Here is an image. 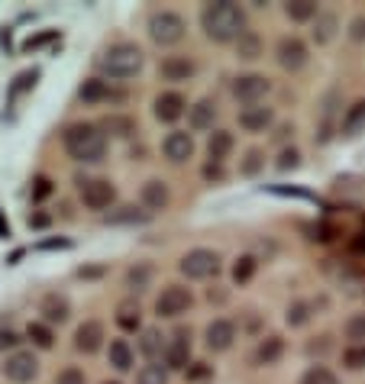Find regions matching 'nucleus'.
Wrapping results in <instances>:
<instances>
[{
	"label": "nucleus",
	"mask_w": 365,
	"mask_h": 384,
	"mask_svg": "<svg viewBox=\"0 0 365 384\" xmlns=\"http://www.w3.org/2000/svg\"><path fill=\"white\" fill-rule=\"evenodd\" d=\"M201 26L214 42H236L246 33V17L236 3L217 0V3H207L201 10Z\"/></svg>",
	"instance_id": "obj_1"
},
{
	"label": "nucleus",
	"mask_w": 365,
	"mask_h": 384,
	"mask_svg": "<svg viewBox=\"0 0 365 384\" xmlns=\"http://www.w3.org/2000/svg\"><path fill=\"white\" fill-rule=\"evenodd\" d=\"M65 149L75 162H101L103 152H107V139L91 123H75L65 132Z\"/></svg>",
	"instance_id": "obj_2"
},
{
	"label": "nucleus",
	"mask_w": 365,
	"mask_h": 384,
	"mask_svg": "<svg viewBox=\"0 0 365 384\" xmlns=\"http://www.w3.org/2000/svg\"><path fill=\"white\" fill-rule=\"evenodd\" d=\"M142 62H146V58H142V49L133 46V42H117V46H110L101 58H97L101 71H103V75H110V78H133V75H139Z\"/></svg>",
	"instance_id": "obj_3"
},
{
	"label": "nucleus",
	"mask_w": 365,
	"mask_h": 384,
	"mask_svg": "<svg viewBox=\"0 0 365 384\" xmlns=\"http://www.w3.org/2000/svg\"><path fill=\"white\" fill-rule=\"evenodd\" d=\"M185 19L178 13H171V10H159V13H152L149 17V36L152 42H159V46H175L185 39Z\"/></svg>",
	"instance_id": "obj_4"
},
{
	"label": "nucleus",
	"mask_w": 365,
	"mask_h": 384,
	"mask_svg": "<svg viewBox=\"0 0 365 384\" xmlns=\"http://www.w3.org/2000/svg\"><path fill=\"white\" fill-rule=\"evenodd\" d=\"M178 268H181V274L201 281V278H210V274L220 272V255L210 252V249H191V252L181 259Z\"/></svg>",
	"instance_id": "obj_5"
},
{
	"label": "nucleus",
	"mask_w": 365,
	"mask_h": 384,
	"mask_svg": "<svg viewBox=\"0 0 365 384\" xmlns=\"http://www.w3.org/2000/svg\"><path fill=\"white\" fill-rule=\"evenodd\" d=\"M191 304H194L191 290L178 288V284H169V288L159 294V300H155V313H159V317H181V313L191 310Z\"/></svg>",
	"instance_id": "obj_6"
},
{
	"label": "nucleus",
	"mask_w": 365,
	"mask_h": 384,
	"mask_svg": "<svg viewBox=\"0 0 365 384\" xmlns=\"http://www.w3.org/2000/svg\"><path fill=\"white\" fill-rule=\"evenodd\" d=\"M269 91H272V85H269V78H265V75H239L233 81V97H236V101H243L246 107L259 103Z\"/></svg>",
	"instance_id": "obj_7"
},
{
	"label": "nucleus",
	"mask_w": 365,
	"mask_h": 384,
	"mask_svg": "<svg viewBox=\"0 0 365 384\" xmlns=\"http://www.w3.org/2000/svg\"><path fill=\"white\" fill-rule=\"evenodd\" d=\"M81 200H85L87 210H107V207L117 200V188L103 178L81 181Z\"/></svg>",
	"instance_id": "obj_8"
},
{
	"label": "nucleus",
	"mask_w": 365,
	"mask_h": 384,
	"mask_svg": "<svg viewBox=\"0 0 365 384\" xmlns=\"http://www.w3.org/2000/svg\"><path fill=\"white\" fill-rule=\"evenodd\" d=\"M275 55H278V65L285 71H300V68L307 65V46L300 42L298 36H285L275 49Z\"/></svg>",
	"instance_id": "obj_9"
},
{
	"label": "nucleus",
	"mask_w": 365,
	"mask_h": 384,
	"mask_svg": "<svg viewBox=\"0 0 365 384\" xmlns=\"http://www.w3.org/2000/svg\"><path fill=\"white\" fill-rule=\"evenodd\" d=\"M39 372V362L33 352H13V356L7 358V365H3V375L10 378V381H17V384H26L33 381Z\"/></svg>",
	"instance_id": "obj_10"
},
{
	"label": "nucleus",
	"mask_w": 365,
	"mask_h": 384,
	"mask_svg": "<svg viewBox=\"0 0 365 384\" xmlns=\"http://www.w3.org/2000/svg\"><path fill=\"white\" fill-rule=\"evenodd\" d=\"M162 152H165V159L181 165L194 155V139H191V132H169L165 139H162Z\"/></svg>",
	"instance_id": "obj_11"
},
{
	"label": "nucleus",
	"mask_w": 365,
	"mask_h": 384,
	"mask_svg": "<svg viewBox=\"0 0 365 384\" xmlns=\"http://www.w3.org/2000/svg\"><path fill=\"white\" fill-rule=\"evenodd\" d=\"M101 346H103V326L97 320H85V323L75 329V349L91 356V352H97Z\"/></svg>",
	"instance_id": "obj_12"
},
{
	"label": "nucleus",
	"mask_w": 365,
	"mask_h": 384,
	"mask_svg": "<svg viewBox=\"0 0 365 384\" xmlns=\"http://www.w3.org/2000/svg\"><path fill=\"white\" fill-rule=\"evenodd\" d=\"M204 339H207V349H214V352H226V349L233 346V339H236V326L230 323V320H214V323L207 326Z\"/></svg>",
	"instance_id": "obj_13"
},
{
	"label": "nucleus",
	"mask_w": 365,
	"mask_h": 384,
	"mask_svg": "<svg viewBox=\"0 0 365 384\" xmlns=\"http://www.w3.org/2000/svg\"><path fill=\"white\" fill-rule=\"evenodd\" d=\"M187 103L181 94H175V91H165V94L155 97V116H159L162 123H175L178 116H185Z\"/></svg>",
	"instance_id": "obj_14"
},
{
	"label": "nucleus",
	"mask_w": 365,
	"mask_h": 384,
	"mask_svg": "<svg viewBox=\"0 0 365 384\" xmlns=\"http://www.w3.org/2000/svg\"><path fill=\"white\" fill-rule=\"evenodd\" d=\"M272 120H275L272 107H262V103H253V107H243V110H239V126L249 132H262Z\"/></svg>",
	"instance_id": "obj_15"
},
{
	"label": "nucleus",
	"mask_w": 365,
	"mask_h": 384,
	"mask_svg": "<svg viewBox=\"0 0 365 384\" xmlns=\"http://www.w3.org/2000/svg\"><path fill=\"white\" fill-rule=\"evenodd\" d=\"M159 71L165 81H187V78L194 75V62L187 55H165Z\"/></svg>",
	"instance_id": "obj_16"
},
{
	"label": "nucleus",
	"mask_w": 365,
	"mask_h": 384,
	"mask_svg": "<svg viewBox=\"0 0 365 384\" xmlns=\"http://www.w3.org/2000/svg\"><path fill=\"white\" fill-rule=\"evenodd\" d=\"M169 200H171V191H169V184H165V181L152 178V181H146V184H142V204L149 207V210H165V207H169Z\"/></svg>",
	"instance_id": "obj_17"
},
{
	"label": "nucleus",
	"mask_w": 365,
	"mask_h": 384,
	"mask_svg": "<svg viewBox=\"0 0 365 384\" xmlns=\"http://www.w3.org/2000/svg\"><path fill=\"white\" fill-rule=\"evenodd\" d=\"M281 352H285V339L281 336H265L259 346H255L253 352V362L255 365H275L281 358Z\"/></svg>",
	"instance_id": "obj_18"
},
{
	"label": "nucleus",
	"mask_w": 365,
	"mask_h": 384,
	"mask_svg": "<svg viewBox=\"0 0 365 384\" xmlns=\"http://www.w3.org/2000/svg\"><path fill=\"white\" fill-rule=\"evenodd\" d=\"M207 152H210V162H220V165H223V159L233 152V132H226V130L210 132V139H207Z\"/></svg>",
	"instance_id": "obj_19"
},
{
	"label": "nucleus",
	"mask_w": 365,
	"mask_h": 384,
	"mask_svg": "<svg viewBox=\"0 0 365 384\" xmlns=\"http://www.w3.org/2000/svg\"><path fill=\"white\" fill-rule=\"evenodd\" d=\"M217 120V103L210 101V97H204V101H197L194 107H191V126L194 130H210Z\"/></svg>",
	"instance_id": "obj_20"
},
{
	"label": "nucleus",
	"mask_w": 365,
	"mask_h": 384,
	"mask_svg": "<svg viewBox=\"0 0 365 384\" xmlns=\"http://www.w3.org/2000/svg\"><path fill=\"white\" fill-rule=\"evenodd\" d=\"M42 317L49 323H65L68 320V300L62 294H46L42 297Z\"/></svg>",
	"instance_id": "obj_21"
},
{
	"label": "nucleus",
	"mask_w": 365,
	"mask_h": 384,
	"mask_svg": "<svg viewBox=\"0 0 365 384\" xmlns=\"http://www.w3.org/2000/svg\"><path fill=\"white\" fill-rule=\"evenodd\" d=\"M117 323H120V329H126V333H136L142 323L139 304H136V300H123L120 307H117Z\"/></svg>",
	"instance_id": "obj_22"
},
{
	"label": "nucleus",
	"mask_w": 365,
	"mask_h": 384,
	"mask_svg": "<svg viewBox=\"0 0 365 384\" xmlns=\"http://www.w3.org/2000/svg\"><path fill=\"white\" fill-rule=\"evenodd\" d=\"M187 358H191V342H187L185 333H178L165 352V362H169V368H187Z\"/></svg>",
	"instance_id": "obj_23"
},
{
	"label": "nucleus",
	"mask_w": 365,
	"mask_h": 384,
	"mask_svg": "<svg viewBox=\"0 0 365 384\" xmlns=\"http://www.w3.org/2000/svg\"><path fill=\"white\" fill-rule=\"evenodd\" d=\"M236 55H239V58H246V62H253V58H259V55H262V39L255 36L253 29H246L243 36L236 39Z\"/></svg>",
	"instance_id": "obj_24"
},
{
	"label": "nucleus",
	"mask_w": 365,
	"mask_h": 384,
	"mask_svg": "<svg viewBox=\"0 0 365 384\" xmlns=\"http://www.w3.org/2000/svg\"><path fill=\"white\" fill-rule=\"evenodd\" d=\"M285 13H288L294 23H307V19H317V3L314 0H291V3H285Z\"/></svg>",
	"instance_id": "obj_25"
},
{
	"label": "nucleus",
	"mask_w": 365,
	"mask_h": 384,
	"mask_svg": "<svg viewBox=\"0 0 365 384\" xmlns=\"http://www.w3.org/2000/svg\"><path fill=\"white\" fill-rule=\"evenodd\" d=\"M110 365L117 368V372H126V368L133 365V349L123 342V339H113L110 342Z\"/></svg>",
	"instance_id": "obj_26"
},
{
	"label": "nucleus",
	"mask_w": 365,
	"mask_h": 384,
	"mask_svg": "<svg viewBox=\"0 0 365 384\" xmlns=\"http://www.w3.org/2000/svg\"><path fill=\"white\" fill-rule=\"evenodd\" d=\"M139 349H142V356H149V358H159L162 352H169L165 349V342H162V333L159 329H146L139 339Z\"/></svg>",
	"instance_id": "obj_27"
},
{
	"label": "nucleus",
	"mask_w": 365,
	"mask_h": 384,
	"mask_svg": "<svg viewBox=\"0 0 365 384\" xmlns=\"http://www.w3.org/2000/svg\"><path fill=\"white\" fill-rule=\"evenodd\" d=\"M362 123H365V101H356L346 110V116H343V132H346V136H353V132L362 130Z\"/></svg>",
	"instance_id": "obj_28"
},
{
	"label": "nucleus",
	"mask_w": 365,
	"mask_h": 384,
	"mask_svg": "<svg viewBox=\"0 0 365 384\" xmlns=\"http://www.w3.org/2000/svg\"><path fill=\"white\" fill-rule=\"evenodd\" d=\"M333 36H337V17H333V13H320L317 23H314V39L323 46V42H330Z\"/></svg>",
	"instance_id": "obj_29"
},
{
	"label": "nucleus",
	"mask_w": 365,
	"mask_h": 384,
	"mask_svg": "<svg viewBox=\"0 0 365 384\" xmlns=\"http://www.w3.org/2000/svg\"><path fill=\"white\" fill-rule=\"evenodd\" d=\"M78 97H81L85 103H101V101L110 97V87L103 85V81H85L81 91H78Z\"/></svg>",
	"instance_id": "obj_30"
},
{
	"label": "nucleus",
	"mask_w": 365,
	"mask_h": 384,
	"mask_svg": "<svg viewBox=\"0 0 365 384\" xmlns=\"http://www.w3.org/2000/svg\"><path fill=\"white\" fill-rule=\"evenodd\" d=\"M136 384H169V365H146L136 375Z\"/></svg>",
	"instance_id": "obj_31"
},
{
	"label": "nucleus",
	"mask_w": 365,
	"mask_h": 384,
	"mask_svg": "<svg viewBox=\"0 0 365 384\" xmlns=\"http://www.w3.org/2000/svg\"><path fill=\"white\" fill-rule=\"evenodd\" d=\"M26 336L33 339V346H39V349H52V342H56V336H52V329H49L46 323H29Z\"/></svg>",
	"instance_id": "obj_32"
},
{
	"label": "nucleus",
	"mask_w": 365,
	"mask_h": 384,
	"mask_svg": "<svg viewBox=\"0 0 365 384\" xmlns=\"http://www.w3.org/2000/svg\"><path fill=\"white\" fill-rule=\"evenodd\" d=\"M346 339L353 346H365V313H353L346 320Z\"/></svg>",
	"instance_id": "obj_33"
},
{
	"label": "nucleus",
	"mask_w": 365,
	"mask_h": 384,
	"mask_svg": "<svg viewBox=\"0 0 365 384\" xmlns=\"http://www.w3.org/2000/svg\"><path fill=\"white\" fill-rule=\"evenodd\" d=\"M253 274H255V259H253V255H239V259H236V265H233V281L236 284H246Z\"/></svg>",
	"instance_id": "obj_34"
},
{
	"label": "nucleus",
	"mask_w": 365,
	"mask_h": 384,
	"mask_svg": "<svg viewBox=\"0 0 365 384\" xmlns=\"http://www.w3.org/2000/svg\"><path fill=\"white\" fill-rule=\"evenodd\" d=\"M300 384H337V375H333L330 368H323V365H314V368L304 372Z\"/></svg>",
	"instance_id": "obj_35"
},
{
	"label": "nucleus",
	"mask_w": 365,
	"mask_h": 384,
	"mask_svg": "<svg viewBox=\"0 0 365 384\" xmlns=\"http://www.w3.org/2000/svg\"><path fill=\"white\" fill-rule=\"evenodd\" d=\"M343 365H346L349 372H362L365 368V346H349L346 352H343Z\"/></svg>",
	"instance_id": "obj_36"
},
{
	"label": "nucleus",
	"mask_w": 365,
	"mask_h": 384,
	"mask_svg": "<svg viewBox=\"0 0 365 384\" xmlns=\"http://www.w3.org/2000/svg\"><path fill=\"white\" fill-rule=\"evenodd\" d=\"M149 268L146 265H136V268H130L126 272V284H130L133 290H146V284H149Z\"/></svg>",
	"instance_id": "obj_37"
},
{
	"label": "nucleus",
	"mask_w": 365,
	"mask_h": 384,
	"mask_svg": "<svg viewBox=\"0 0 365 384\" xmlns=\"http://www.w3.org/2000/svg\"><path fill=\"white\" fill-rule=\"evenodd\" d=\"M307 320H310L307 304H300V300H298V304H291V307H288V323H291V326H304Z\"/></svg>",
	"instance_id": "obj_38"
},
{
	"label": "nucleus",
	"mask_w": 365,
	"mask_h": 384,
	"mask_svg": "<svg viewBox=\"0 0 365 384\" xmlns=\"http://www.w3.org/2000/svg\"><path fill=\"white\" fill-rule=\"evenodd\" d=\"M262 165H265V152L262 149H249L246 152V162H243V175H255Z\"/></svg>",
	"instance_id": "obj_39"
},
{
	"label": "nucleus",
	"mask_w": 365,
	"mask_h": 384,
	"mask_svg": "<svg viewBox=\"0 0 365 384\" xmlns=\"http://www.w3.org/2000/svg\"><path fill=\"white\" fill-rule=\"evenodd\" d=\"M142 213L136 207H120V213H110V223H139Z\"/></svg>",
	"instance_id": "obj_40"
},
{
	"label": "nucleus",
	"mask_w": 365,
	"mask_h": 384,
	"mask_svg": "<svg viewBox=\"0 0 365 384\" xmlns=\"http://www.w3.org/2000/svg\"><path fill=\"white\" fill-rule=\"evenodd\" d=\"M36 78H39V71H23V75L17 78V85L10 87V97H17V94H23L26 87H33L36 85Z\"/></svg>",
	"instance_id": "obj_41"
},
{
	"label": "nucleus",
	"mask_w": 365,
	"mask_h": 384,
	"mask_svg": "<svg viewBox=\"0 0 365 384\" xmlns=\"http://www.w3.org/2000/svg\"><path fill=\"white\" fill-rule=\"evenodd\" d=\"M103 126L113 130V136H130L133 132V120H123V116H113V120H107Z\"/></svg>",
	"instance_id": "obj_42"
},
{
	"label": "nucleus",
	"mask_w": 365,
	"mask_h": 384,
	"mask_svg": "<svg viewBox=\"0 0 365 384\" xmlns=\"http://www.w3.org/2000/svg\"><path fill=\"white\" fill-rule=\"evenodd\" d=\"M56 384H87V381H85V375H81L78 368H65V372H58Z\"/></svg>",
	"instance_id": "obj_43"
},
{
	"label": "nucleus",
	"mask_w": 365,
	"mask_h": 384,
	"mask_svg": "<svg viewBox=\"0 0 365 384\" xmlns=\"http://www.w3.org/2000/svg\"><path fill=\"white\" fill-rule=\"evenodd\" d=\"M349 39H353V42H365V17L353 19V26H349Z\"/></svg>",
	"instance_id": "obj_44"
},
{
	"label": "nucleus",
	"mask_w": 365,
	"mask_h": 384,
	"mask_svg": "<svg viewBox=\"0 0 365 384\" xmlns=\"http://www.w3.org/2000/svg\"><path fill=\"white\" fill-rule=\"evenodd\" d=\"M298 159H300V155H298V152H294V149L281 152V159H278V168H281V171H288V168H298Z\"/></svg>",
	"instance_id": "obj_45"
},
{
	"label": "nucleus",
	"mask_w": 365,
	"mask_h": 384,
	"mask_svg": "<svg viewBox=\"0 0 365 384\" xmlns=\"http://www.w3.org/2000/svg\"><path fill=\"white\" fill-rule=\"evenodd\" d=\"M33 184H36V188H33V197H36V200H42V197L52 194V181L49 178H36Z\"/></svg>",
	"instance_id": "obj_46"
},
{
	"label": "nucleus",
	"mask_w": 365,
	"mask_h": 384,
	"mask_svg": "<svg viewBox=\"0 0 365 384\" xmlns=\"http://www.w3.org/2000/svg\"><path fill=\"white\" fill-rule=\"evenodd\" d=\"M204 178L207 181H220V178H223V165H220V162H207V165H204Z\"/></svg>",
	"instance_id": "obj_47"
},
{
	"label": "nucleus",
	"mask_w": 365,
	"mask_h": 384,
	"mask_svg": "<svg viewBox=\"0 0 365 384\" xmlns=\"http://www.w3.org/2000/svg\"><path fill=\"white\" fill-rule=\"evenodd\" d=\"M56 39V33H42V36H36V39H26V52H33V49H39V46H46V42H52Z\"/></svg>",
	"instance_id": "obj_48"
},
{
	"label": "nucleus",
	"mask_w": 365,
	"mask_h": 384,
	"mask_svg": "<svg viewBox=\"0 0 365 384\" xmlns=\"http://www.w3.org/2000/svg\"><path fill=\"white\" fill-rule=\"evenodd\" d=\"M333 236H337V226H317V236H314V239H317V243H330V239H333Z\"/></svg>",
	"instance_id": "obj_49"
},
{
	"label": "nucleus",
	"mask_w": 365,
	"mask_h": 384,
	"mask_svg": "<svg viewBox=\"0 0 365 384\" xmlns=\"http://www.w3.org/2000/svg\"><path fill=\"white\" fill-rule=\"evenodd\" d=\"M353 252L365 255V229H362V233H356V236H353Z\"/></svg>",
	"instance_id": "obj_50"
},
{
	"label": "nucleus",
	"mask_w": 365,
	"mask_h": 384,
	"mask_svg": "<svg viewBox=\"0 0 365 384\" xmlns=\"http://www.w3.org/2000/svg\"><path fill=\"white\" fill-rule=\"evenodd\" d=\"M49 223V216L46 213H36V216H29V226H36V229H39V226H46Z\"/></svg>",
	"instance_id": "obj_51"
},
{
	"label": "nucleus",
	"mask_w": 365,
	"mask_h": 384,
	"mask_svg": "<svg viewBox=\"0 0 365 384\" xmlns=\"http://www.w3.org/2000/svg\"><path fill=\"white\" fill-rule=\"evenodd\" d=\"M13 342H17V336H13V333H0V349L13 346Z\"/></svg>",
	"instance_id": "obj_52"
},
{
	"label": "nucleus",
	"mask_w": 365,
	"mask_h": 384,
	"mask_svg": "<svg viewBox=\"0 0 365 384\" xmlns=\"http://www.w3.org/2000/svg\"><path fill=\"white\" fill-rule=\"evenodd\" d=\"M7 233H10V229L3 226V216H0V236H7Z\"/></svg>",
	"instance_id": "obj_53"
},
{
	"label": "nucleus",
	"mask_w": 365,
	"mask_h": 384,
	"mask_svg": "<svg viewBox=\"0 0 365 384\" xmlns=\"http://www.w3.org/2000/svg\"><path fill=\"white\" fill-rule=\"evenodd\" d=\"M107 384H117V381H107Z\"/></svg>",
	"instance_id": "obj_54"
}]
</instances>
